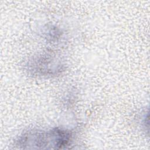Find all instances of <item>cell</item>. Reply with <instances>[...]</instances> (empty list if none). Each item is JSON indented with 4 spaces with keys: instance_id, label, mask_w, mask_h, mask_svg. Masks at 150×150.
I'll list each match as a JSON object with an SVG mask.
<instances>
[{
    "instance_id": "1",
    "label": "cell",
    "mask_w": 150,
    "mask_h": 150,
    "mask_svg": "<svg viewBox=\"0 0 150 150\" xmlns=\"http://www.w3.org/2000/svg\"><path fill=\"white\" fill-rule=\"evenodd\" d=\"M71 137L69 131L60 128L46 132L29 131L19 137L16 145L23 148L60 149L69 145Z\"/></svg>"
}]
</instances>
